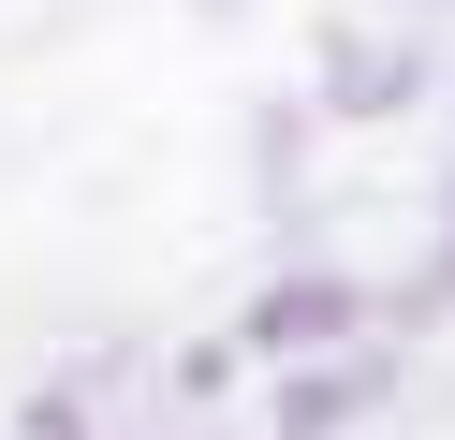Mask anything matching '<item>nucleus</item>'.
Returning <instances> with one entry per match:
<instances>
[{"label":"nucleus","instance_id":"obj_1","mask_svg":"<svg viewBox=\"0 0 455 440\" xmlns=\"http://www.w3.org/2000/svg\"><path fill=\"white\" fill-rule=\"evenodd\" d=\"M411 74H426V59H411V44H367V29H353V44H323V103H338V117H396V103H411Z\"/></svg>","mask_w":455,"mask_h":440},{"label":"nucleus","instance_id":"obj_2","mask_svg":"<svg viewBox=\"0 0 455 440\" xmlns=\"http://www.w3.org/2000/svg\"><path fill=\"white\" fill-rule=\"evenodd\" d=\"M338 323H353V279H279L265 308H250V338H279V352H323Z\"/></svg>","mask_w":455,"mask_h":440},{"label":"nucleus","instance_id":"obj_3","mask_svg":"<svg viewBox=\"0 0 455 440\" xmlns=\"http://www.w3.org/2000/svg\"><path fill=\"white\" fill-rule=\"evenodd\" d=\"M367 396H382V367H308L294 396H279V426H294V440H323V426H353Z\"/></svg>","mask_w":455,"mask_h":440},{"label":"nucleus","instance_id":"obj_4","mask_svg":"<svg viewBox=\"0 0 455 440\" xmlns=\"http://www.w3.org/2000/svg\"><path fill=\"white\" fill-rule=\"evenodd\" d=\"M206 15H250V0H206Z\"/></svg>","mask_w":455,"mask_h":440},{"label":"nucleus","instance_id":"obj_5","mask_svg":"<svg viewBox=\"0 0 455 440\" xmlns=\"http://www.w3.org/2000/svg\"><path fill=\"white\" fill-rule=\"evenodd\" d=\"M441 293H455V264H441Z\"/></svg>","mask_w":455,"mask_h":440}]
</instances>
